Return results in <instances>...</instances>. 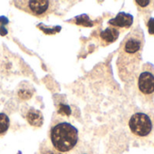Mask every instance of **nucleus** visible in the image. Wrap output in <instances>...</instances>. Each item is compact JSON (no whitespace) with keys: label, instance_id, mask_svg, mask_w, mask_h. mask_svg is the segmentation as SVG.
<instances>
[{"label":"nucleus","instance_id":"obj_1","mask_svg":"<svg viewBox=\"0 0 154 154\" xmlns=\"http://www.w3.org/2000/svg\"><path fill=\"white\" fill-rule=\"evenodd\" d=\"M143 46V31L140 27L134 28L122 44L117 61L119 74L123 81L132 79L137 72L141 61Z\"/></svg>","mask_w":154,"mask_h":154},{"label":"nucleus","instance_id":"obj_2","mask_svg":"<svg viewBox=\"0 0 154 154\" xmlns=\"http://www.w3.org/2000/svg\"><path fill=\"white\" fill-rule=\"evenodd\" d=\"M50 140L56 150L67 152L72 149L78 141V131L68 122H61L52 128Z\"/></svg>","mask_w":154,"mask_h":154},{"label":"nucleus","instance_id":"obj_3","mask_svg":"<svg viewBox=\"0 0 154 154\" xmlns=\"http://www.w3.org/2000/svg\"><path fill=\"white\" fill-rule=\"evenodd\" d=\"M55 4L56 2L48 0H23L15 2L17 8L37 17H43L50 14L54 10Z\"/></svg>","mask_w":154,"mask_h":154},{"label":"nucleus","instance_id":"obj_4","mask_svg":"<svg viewBox=\"0 0 154 154\" xmlns=\"http://www.w3.org/2000/svg\"><path fill=\"white\" fill-rule=\"evenodd\" d=\"M129 127L134 135L138 137H146L150 134L153 124L151 119L146 113L136 112L131 117Z\"/></svg>","mask_w":154,"mask_h":154},{"label":"nucleus","instance_id":"obj_5","mask_svg":"<svg viewBox=\"0 0 154 154\" xmlns=\"http://www.w3.org/2000/svg\"><path fill=\"white\" fill-rule=\"evenodd\" d=\"M138 88L140 94L151 99L154 96V67L145 64L138 78Z\"/></svg>","mask_w":154,"mask_h":154},{"label":"nucleus","instance_id":"obj_6","mask_svg":"<svg viewBox=\"0 0 154 154\" xmlns=\"http://www.w3.org/2000/svg\"><path fill=\"white\" fill-rule=\"evenodd\" d=\"M133 23V17L130 14L120 12L114 18L109 21V25L112 26V27H120V28H128Z\"/></svg>","mask_w":154,"mask_h":154},{"label":"nucleus","instance_id":"obj_7","mask_svg":"<svg viewBox=\"0 0 154 154\" xmlns=\"http://www.w3.org/2000/svg\"><path fill=\"white\" fill-rule=\"evenodd\" d=\"M119 34H120V31L117 28L111 26V27L106 28L104 31H103L100 34V36H101L102 40L103 42H105L106 45H108V44H111V43H113L114 41H116L119 37Z\"/></svg>","mask_w":154,"mask_h":154},{"label":"nucleus","instance_id":"obj_8","mask_svg":"<svg viewBox=\"0 0 154 154\" xmlns=\"http://www.w3.org/2000/svg\"><path fill=\"white\" fill-rule=\"evenodd\" d=\"M26 119H27L28 123L35 127H40L44 122V118H43L41 112L34 110V109H32L28 112V113L26 115Z\"/></svg>","mask_w":154,"mask_h":154},{"label":"nucleus","instance_id":"obj_9","mask_svg":"<svg viewBox=\"0 0 154 154\" xmlns=\"http://www.w3.org/2000/svg\"><path fill=\"white\" fill-rule=\"evenodd\" d=\"M9 128V118L5 113H0V135L5 134Z\"/></svg>","mask_w":154,"mask_h":154},{"label":"nucleus","instance_id":"obj_10","mask_svg":"<svg viewBox=\"0 0 154 154\" xmlns=\"http://www.w3.org/2000/svg\"><path fill=\"white\" fill-rule=\"evenodd\" d=\"M75 24L78 26H92L93 22L90 20V18L86 15H82L80 17H77L75 18Z\"/></svg>","mask_w":154,"mask_h":154},{"label":"nucleus","instance_id":"obj_11","mask_svg":"<svg viewBox=\"0 0 154 154\" xmlns=\"http://www.w3.org/2000/svg\"><path fill=\"white\" fill-rule=\"evenodd\" d=\"M36 154H63V153L56 150L54 147H51L48 144H45L40 148L39 151Z\"/></svg>","mask_w":154,"mask_h":154},{"label":"nucleus","instance_id":"obj_12","mask_svg":"<svg viewBox=\"0 0 154 154\" xmlns=\"http://www.w3.org/2000/svg\"><path fill=\"white\" fill-rule=\"evenodd\" d=\"M38 27H39L42 31H44L45 34H47V35L55 34V33H57V32H59V31L61 30V27H60V26H55V27H54V28H47V27H43L41 25H39Z\"/></svg>","mask_w":154,"mask_h":154},{"label":"nucleus","instance_id":"obj_13","mask_svg":"<svg viewBox=\"0 0 154 154\" xmlns=\"http://www.w3.org/2000/svg\"><path fill=\"white\" fill-rule=\"evenodd\" d=\"M58 112L62 115H70L71 114V109L68 105L64 104H60Z\"/></svg>","mask_w":154,"mask_h":154},{"label":"nucleus","instance_id":"obj_14","mask_svg":"<svg viewBox=\"0 0 154 154\" xmlns=\"http://www.w3.org/2000/svg\"><path fill=\"white\" fill-rule=\"evenodd\" d=\"M135 3L137 4V6L139 8H146L149 7L150 4L153 3V1H149V0H137V1H135Z\"/></svg>","mask_w":154,"mask_h":154},{"label":"nucleus","instance_id":"obj_15","mask_svg":"<svg viewBox=\"0 0 154 154\" xmlns=\"http://www.w3.org/2000/svg\"><path fill=\"white\" fill-rule=\"evenodd\" d=\"M18 96L22 99L27 100L32 96V93H30L28 90H20L18 92Z\"/></svg>","mask_w":154,"mask_h":154},{"label":"nucleus","instance_id":"obj_16","mask_svg":"<svg viewBox=\"0 0 154 154\" xmlns=\"http://www.w3.org/2000/svg\"><path fill=\"white\" fill-rule=\"evenodd\" d=\"M147 26H148V31L150 35H154V17H151L149 19L148 23H147Z\"/></svg>","mask_w":154,"mask_h":154}]
</instances>
